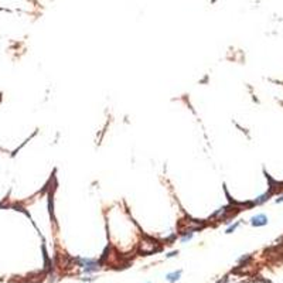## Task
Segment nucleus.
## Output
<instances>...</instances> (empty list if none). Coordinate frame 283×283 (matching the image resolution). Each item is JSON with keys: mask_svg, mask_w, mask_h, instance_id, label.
Listing matches in <instances>:
<instances>
[{"mask_svg": "<svg viewBox=\"0 0 283 283\" xmlns=\"http://www.w3.org/2000/svg\"><path fill=\"white\" fill-rule=\"evenodd\" d=\"M176 255H177V252H171V254L167 255V258H171V256H176Z\"/></svg>", "mask_w": 283, "mask_h": 283, "instance_id": "39448f33", "label": "nucleus"}, {"mask_svg": "<svg viewBox=\"0 0 283 283\" xmlns=\"http://www.w3.org/2000/svg\"><path fill=\"white\" fill-rule=\"evenodd\" d=\"M236 226H238V222H236V224H234L232 226H230V228L226 230V234H231L232 231H235V230H236Z\"/></svg>", "mask_w": 283, "mask_h": 283, "instance_id": "20e7f679", "label": "nucleus"}, {"mask_svg": "<svg viewBox=\"0 0 283 283\" xmlns=\"http://www.w3.org/2000/svg\"><path fill=\"white\" fill-rule=\"evenodd\" d=\"M180 276H181V271H178V272H173V273H168L167 276H166V279L168 280V282H176V280H178L180 279Z\"/></svg>", "mask_w": 283, "mask_h": 283, "instance_id": "f03ea898", "label": "nucleus"}, {"mask_svg": "<svg viewBox=\"0 0 283 283\" xmlns=\"http://www.w3.org/2000/svg\"><path fill=\"white\" fill-rule=\"evenodd\" d=\"M191 236H193V232H190V234H185L184 236L181 238V241H183V242H187L188 239H191Z\"/></svg>", "mask_w": 283, "mask_h": 283, "instance_id": "7ed1b4c3", "label": "nucleus"}, {"mask_svg": "<svg viewBox=\"0 0 283 283\" xmlns=\"http://www.w3.org/2000/svg\"><path fill=\"white\" fill-rule=\"evenodd\" d=\"M250 222H252V225H254V226L266 225V224H267V218H266V215L259 214V215H256V217L252 218V219H250Z\"/></svg>", "mask_w": 283, "mask_h": 283, "instance_id": "f257e3e1", "label": "nucleus"}]
</instances>
